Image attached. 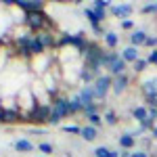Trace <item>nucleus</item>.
Listing matches in <instances>:
<instances>
[{
    "mask_svg": "<svg viewBox=\"0 0 157 157\" xmlns=\"http://www.w3.org/2000/svg\"><path fill=\"white\" fill-rule=\"evenodd\" d=\"M15 44H17V50H19L21 57H40L46 50L42 46V42L38 40V36H32V34H25V36L17 38Z\"/></svg>",
    "mask_w": 157,
    "mask_h": 157,
    "instance_id": "f257e3e1",
    "label": "nucleus"
},
{
    "mask_svg": "<svg viewBox=\"0 0 157 157\" xmlns=\"http://www.w3.org/2000/svg\"><path fill=\"white\" fill-rule=\"evenodd\" d=\"M25 23L29 25L36 34H40V32H48L50 27H52L50 19L42 11H40V13H32V15H25Z\"/></svg>",
    "mask_w": 157,
    "mask_h": 157,
    "instance_id": "f03ea898",
    "label": "nucleus"
},
{
    "mask_svg": "<svg viewBox=\"0 0 157 157\" xmlns=\"http://www.w3.org/2000/svg\"><path fill=\"white\" fill-rule=\"evenodd\" d=\"M50 113H52V105L42 103V105H34L25 117H27V121H34V124H44L50 120Z\"/></svg>",
    "mask_w": 157,
    "mask_h": 157,
    "instance_id": "7ed1b4c3",
    "label": "nucleus"
},
{
    "mask_svg": "<svg viewBox=\"0 0 157 157\" xmlns=\"http://www.w3.org/2000/svg\"><path fill=\"white\" fill-rule=\"evenodd\" d=\"M109 88H113L111 75H98L97 80H94V98H97V101L105 98V94L109 92Z\"/></svg>",
    "mask_w": 157,
    "mask_h": 157,
    "instance_id": "20e7f679",
    "label": "nucleus"
},
{
    "mask_svg": "<svg viewBox=\"0 0 157 157\" xmlns=\"http://www.w3.org/2000/svg\"><path fill=\"white\" fill-rule=\"evenodd\" d=\"M52 109L59 113L61 117H67V115H69V98L55 97V98H52Z\"/></svg>",
    "mask_w": 157,
    "mask_h": 157,
    "instance_id": "39448f33",
    "label": "nucleus"
},
{
    "mask_svg": "<svg viewBox=\"0 0 157 157\" xmlns=\"http://www.w3.org/2000/svg\"><path fill=\"white\" fill-rule=\"evenodd\" d=\"M19 9H23L25 15H32V13H40L44 9V2H32V0H17L15 2Z\"/></svg>",
    "mask_w": 157,
    "mask_h": 157,
    "instance_id": "423d86ee",
    "label": "nucleus"
},
{
    "mask_svg": "<svg viewBox=\"0 0 157 157\" xmlns=\"http://www.w3.org/2000/svg\"><path fill=\"white\" fill-rule=\"evenodd\" d=\"M21 120V111L19 109H0V121L4 124H15Z\"/></svg>",
    "mask_w": 157,
    "mask_h": 157,
    "instance_id": "0eeeda50",
    "label": "nucleus"
},
{
    "mask_svg": "<svg viewBox=\"0 0 157 157\" xmlns=\"http://www.w3.org/2000/svg\"><path fill=\"white\" fill-rule=\"evenodd\" d=\"M132 11L134 9L130 6V4H120V6H111V9H109V13H111L113 17H120V19H124V21L132 15Z\"/></svg>",
    "mask_w": 157,
    "mask_h": 157,
    "instance_id": "6e6552de",
    "label": "nucleus"
},
{
    "mask_svg": "<svg viewBox=\"0 0 157 157\" xmlns=\"http://www.w3.org/2000/svg\"><path fill=\"white\" fill-rule=\"evenodd\" d=\"M36 36H38V40L42 42L44 48H57V42H59V40L52 36V32H40Z\"/></svg>",
    "mask_w": 157,
    "mask_h": 157,
    "instance_id": "1a4fd4ad",
    "label": "nucleus"
},
{
    "mask_svg": "<svg viewBox=\"0 0 157 157\" xmlns=\"http://www.w3.org/2000/svg\"><path fill=\"white\" fill-rule=\"evenodd\" d=\"M78 98L82 101V105H90V103H94V86H88L86 84L82 90H80V94H78Z\"/></svg>",
    "mask_w": 157,
    "mask_h": 157,
    "instance_id": "9d476101",
    "label": "nucleus"
},
{
    "mask_svg": "<svg viewBox=\"0 0 157 157\" xmlns=\"http://www.w3.org/2000/svg\"><path fill=\"white\" fill-rule=\"evenodd\" d=\"M86 19L92 25H101V21L105 19V11H97V9H86Z\"/></svg>",
    "mask_w": 157,
    "mask_h": 157,
    "instance_id": "9b49d317",
    "label": "nucleus"
},
{
    "mask_svg": "<svg viewBox=\"0 0 157 157\" xmlns=\"http://www.w3.org/2000/svg\"><path fill=\"white\" fill-rule=\"evenodd\" d=\"M107 69L111 71V75H115V78H117V75H124V71H126V61L121 59V57H117Z\"/></svg>",
    "mask_w": 157,
    "mask_h": 157,
    "instance_id": "f8f14e48",
    "label": "nucleus"
},
{
    "mask_svg": "<svg viewBox=\"0 0 157 157\" xmlns=\"http://www.w3.org/2000/svg\"><path fill=\"white\" fill-rule=\"evenodd\" d=\"M143 92L147 98H157V80H147L143 82Z\"/></svg>",
    "mask_w": 157,
    "mask_h": 157,
    "instance_id": "ddd939ff",
    "label": "nucleus"
},
{
    "mask_svg": "<svg viewBox=\"0 0 157 157\" xmlns=\"http://www.w3.org/2000/svg\"><path fill=\"white\" fill-rule=\"evenodd\" d=\"M121 59L126 61V63H136V61L140 59L138 57V48L136 46H128V48L121 50Z\"/></svg>",
    "mask_w": 157,
    "mask_h": 157,
    "instance_id": "4468645a",
    "label": "nucleus"
},
{
    "mask_svg": "<svg viewBox=\"0 0 157 157\" xmlns=\"http://www.w3.org/2000/svg\"><path fill=\"white\" fill-rule=\"evenodd\" d=\"M147 38H149V36H147L143 29H134L132 36H130V42H132V46H136V48H138V46H143V44L147 42Z\"/></svg>",
    "mask_w": 157,
    "mask_h": 157,
    "instance_id": "2eb2a0df",
    "label": "nucleus"
},
{
    "mask_svg": "<svg viewBox=\"0 0 157 157\" xmlns=\"http://www.w3.org/2000/svg\"><path fill=\"white\" fill-rule=\"evenodd\" d=\"M132 117H134L136 121H140V124H145V121L149 120V109L143 107V105L134 107V109H132Z\"/></svg>",
    "mask_w": 157,
    "mask_h": 157,
    "instance_id": "dca6fc26",
    "label": "nucleus"
},
{
    "mask_svg": "<svg viewBox=\"0 0 157 157\" xmlns=\"http://www.w3.org/2000/svg\"><path fill=\"white\" fill-rule=\"evenodd\" d=\"M134 145H136L134 134H121V136H120V147L124 149V151H130Z\"/></svg>",
    "mask_w": 157,
    "mask_h": 157,
    "instance_id": "f3484780",
    "label": "nucleus"
},
{
    "mask_svg": "<svg viewBox=\"0 0 157 157\" xmlns=\"http://www.w3.org/2000/svg\"><path fill=\"white\" fill-rule=\"evenodd\" d=\"M126 86H128V75H126V73H124V75H117V78L113 80V90H115L117 94L126 90Z\"/></svg>",
    "mask_w": 157,
    "mask_h": 157,
    "instance_id": "a211bd4d",
    "label": "nucleus"
},
{
    "mask_svg": "<svg viewBox=\"0 0 157 157\" xmlns=\"http://www.w3.org/2000/svg\"><path fill=\"white\" fill-rule=\"evenodd\" d=\"M15 151H19V153H29V151H34V145H32L27 138H19V140L15 143Z\"/></svg>",
    "mask_w": 157,
    "mask_h": 157,
    "instance_id": "6ab92c4d",
    "label": "nucleus"
},
{
    "mask_svg": "<svg viewBox=\"0 0 157 157\" xmlns=\"http://www.w3.org/2000/svg\"><path fill=\"white\" fill-rule=\"evenodd\" d=\"M80 136H82L84 140H94V138L98 136V130L94 128V126H84L82 132H80Z\"/></svg>",
    "mask_w": 157,
    "mask_h": 157,
    "instance_id": "aec40b11",
    "label": "nucleus"
},
{
    "mask_svg": "<svg viewBox=\"0 0 157 157\" xmlns=\"http://www.w3.org/2000/svg\"><path fill=\"white\" fill-rule=\"evenodd\" d=\"M80 111H84V105H82V101L75 97L69 101V115H75V113H80Z\"/></svg>",
    "mask_w": 157,
    "mask_h": 157,
    "instance_id": "412c9836",
    "label": "nucleus"
},
{
    "mask_svg": "<svg viewBox=\"0 0 157 157\" xmlns=\"http://www.w3.org/2000/svg\"><path fill=\"white\" fill-rule=\"evenodd\" d=\"M105 42H107L109 48H115V46L120 44V38H117L115 32H107V34H105Z\"/></svg>",
    "mask_w": 157,
    "mask_h": 157,
    "instance_id": "4be33fe9",
    "label": "nucleus"
},
{
    "mask_svg": "<svg viewBox=\"0 0 157 157\" xmlns=\"http://www.w3.org/2000/svg\"><path fill=\"white\" fill-rule=\"evenodd\" d=\"M86 120H88V126H94V128L103 124V117H101L98 113H94V115H86Z\"/></svg>",
    "mask_w": 157,
    "mask_h": 157,
    "instance_id": "5701e85b",
    "label": "nucleus"
},
{
    "mask_svg": "<svg viewBox=\"0 0 157 157\" xmlns=\"http://www.w3.org/2000/svg\"><path fill=\"white\" fill-rule=\"evenodd\" d=\"M94 155H97V157H109V155H111V151H109L107 147H97V149H94Z\"/></svg>",
    "mask_w": 157,
    "mask_h": 157,
    "instance_id": "b1692460",
    "label": "nucleus"
},
{
    "mask_svg": "<svg viewBox=\"0 0 157 157\" xmlns=\"http://www.w3.org/2000/svg\"><path fill=\"white\" fill-rule=\"evenodd\" d=\"M147 65H149V61H147V59H138L136 63H134V71H145Z\"/></svg>",
    "mask_w": 157,
    "mask_h": 157,
    "instance_id": "393cba45",
    "label": "nucleus"
},
{
    "mask_svg": "<svg viewBox=\"0 0 157 157\" xmlns=\"http://www.w3.org/2000/svg\"><path fill=\"white\" fill-rule=\"evenodd\" d=\"M80 78H82V80H84L86 84H88V82H90V80H97V75H94V73L86 71V69H82V71H80Z\"/></svg>",
    "mask_w": 157,
    "mask_h": 157,
    "instance_id": "a878e982",
    "label": "nucleus"
},
{
    "mask_svg": "<svg viewBox=\"0 0 157 157\" xmlns=\"http://www.w3.org/2000/svg\"><path fill=\"white\" fill-rule=\"evenodd\" d=\"M109 6L107 0H94V4H92V9H97V11H105Z\"/></svg>",
    "mask_w": 157,
    "mask_h": 157,
    "instance_id": "bb28decb",
    "label": "nucleus"
},
{
    "mask_svg": "<svg viewBox=\"0 0 157 157\" xmlns=\"http://www.w3.org/2000/svg\"><path fill=\"white\" fill-rule=\"evenodd\" d=\"M97 107H98V103H90V105L84 107V113L86 115H94V113H97Z\"/></svg>",
    "mask_w": 157,
    "mask_h": 157,
    "instance_id": "cd10ccee",
    "label": "nucleus"
},
{
    "mask_svg": "<svg viewBox=\"0 0 157 157\" xmlns=\"http://www.w3.org/2000/svg\"><path fill=\"white\" fill-rule=\"evenodd\" d=\"M63 130L67 134H80L82 132V128H78V126H63Z\"/></svg>",
    "mask_w": 157,
    "mask_h": 157,
    "instance_id": "c85d7f7f",
    "label": "nucleus"
},
{
    "mask_svg": "<svg viewBox=\"0 0 157 157\" xmlns=\"http://www.w3.org/2000/svg\"><path fill=\"white\" fill-rule=\"evenodd\" d=\"M105 121H107V124H111V126H113V124H117V115H115V113H113V111H109L107 115H105Z\"/></svg>",
    "mask_w": 157,
    "mask_h": 157,
    "instance_id": "c756f323",
    "label": "nucleus"
},
{
    "mask_svg": "<svg viewBox=\"0 0 157 157\" xmlns=\"http://www.w3.org/2000/svg\"><path fill=\"white\" fill-rule=\"evenodd\" d=\"M61 120H63V117H61L59 113H57V111L52 109V113H50V120H48V124H59Z\"/></svg>",
    "mask_w": 157,
    "mask_h": 157,
    "instance_id": "7c9ffc66",
    "label": "nucleus"
},
{
    "mask_svg": "<svg viewBox=\"0 0 157 157\" xmlns=\"http://www.w3.org/2000/svg\"><path fill=\"white\" fill-rule=\"evenodd\" d=\"M38 149H40L42 153H46V155H50V153H52V145H48V143H42Z\"/></svg>",
    "mask_w": 157,
    "mask_h": 157,
    "instance_id": "2f4dec72",
    "label": "nucleus"
},
{
    "mask_svg": "<svg viewBox=\"0 0 157 157\" xmlns=\"http://www.w3.org/2000/svg\"><path fill=\"white\" fill-rule=\"evenodd\" d=\"M147 61H149V63H153V65H157V48H153L151 52H149Z\"/></svg>",
    "mask_w": 157,
    "mask_h": 157,
    "instance_id": "473e14b6",
    "label": "nucleus"
},
{
    "mask_svg": "<svg viewBox=\"0 0 157 157\" xmlns=\"http://www.w3.org/2000/svg\"><path fill=\"white\" fill-rule=\"evenodd\" d=\"M145 46H149V48H153V46H157V36H149L145 42Z\"/></svg>",
    "mask_w": 157,
    "mask_h": 157,
    "instance_id": "72a5a7b5",
    "label": "nucleus"
},
{
    "mask_svg": "<svg viewBox=\"0 0 157 157\" xmlns=\"http://www.w3.org/2000/svg\"><path fill=\"white\" fill-rule=\"evenodd\" d=\"M143 13H157V2L155 4H147V6H143Z\"/></svg>",
    "mask_w": 157,
    "mask_h": 157,
    "instance_id": "f704fd0d",
    "label": "nucleus"
},
{
    "mask_svg": "<svg viewBox=\"0 0 157 157\" xmlns=\"http://www.w3.org/2000/svg\"><path fill=\"white\" fill-rule=\"evenodd\" d=\"M121 27H124V29H132L134 21H132V19H126V21H121Z\"/></svg>",
    "mask_w": 157,
    "mask_h": 157,
    "instance_id": "c9c22d12",
    "label": "nucleus"
},
{
    "mask_svg": "<svg viewBox=\"0 0 157 157\" xmlns=\"http://www.w3.org/2000/svg\"><path fill=\"white\" fill-rule=\"evenodd\" d=\"M130 157H149V153H147V151H136V153H132Z\"/></svg>",
    "mask_w": 157,
    "mask_h": 157,
    "instance_id": "e433bc0d",
    "label": "nucleus"
},
{
    "mask_svg": "<svg viewBox=\"0 0 157 157\" xmlns=\"http://www.w3.org/2000/svg\"><path fill=\"white\" fill-rule=\"evenodd\" d=\"M92 29H94V34H103V27L101 25H92Z\"/></svg>",
    "mask_w": 157,
    "mask_h": 157,
    "instance_id": "4c0bfd02",
    "label": "nucleus"
},
{
    "mask_svg": "<svg viewBox=\"0 0 157 157\" xmlns=\"http://www.w3.org/2000/svg\"><path fill=\"white\" fill-rule=\"evenodd\" d=\"M109 157H121V155L117 153V151H111V155H109Z\"/></svg>",
    "mask_w": 157,
    "mask_h": 157,
    "instance_id": "58836bf2",
    "label": "nucleus"
},
{
    "mask_svg": "<svg viewBox=\"0 0 157 157\" xmlns=\"http://www.w3.org/2000/svg\"><path fill=\"white\" fill-rule=\"evenodd\" d=\"M151 134H153V138H157V126L153 128V130H151Z\"/></svg>",
    "mask_w": 157,
    "mask_h": 157,
    "instance_id": "ea45409f",
    "label": "nucleus"
}]
</instances>
